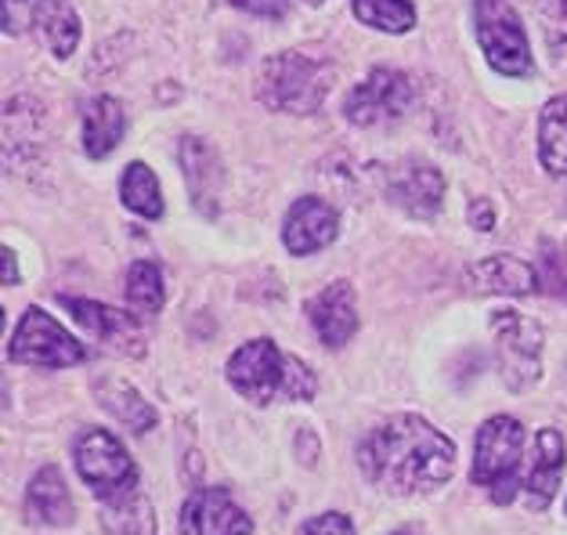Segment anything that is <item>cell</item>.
I'll return each instance as SVG.
<instances>
[{
  "label": "cell",
  "instance_id": "cell-23",
  "mask_svg": "<svg viewBox=\"0 0 567 535\" xmlns=\"http://www.w3.org/2000/svg\"><path fill=\"white\" fill-rule=\"evenodd\" d=\"M120 199H123V207L134 210L137 217H145V222L163 217V192H159L156 174H152L145 163H131V167L123 171Z\"/></svg>",
  "mask_w": 567,
  "mask_h": 535
},
{
  "label": "cell",
  "instance_id": "cell-3",
  "mask_svg": "<svg viewBox=\"0 0 567 535\" xmlns=\"http://www.w3.org/2000/svg\"><path fill=\"white\" fill-rule=\"evenodd\" d=\"M333 76L322 62L308 59L300 51H282L260 65L257 73V99L275 113L308 116L326 102Z\"/></svg>",
  "mask_w": 567,
  "mask_h": 535
},
{
  "label": "cell",
  "instance_id": "cell-13",
  "mask_svg": "<svg viewBox=\"0 0 567 535\" xmlns=\"http://www.w3.org/2000/svg\"><path fill=\"white\" fill-rule=\"evenodd\" d=\"M340 232V217L337 210L329 207L326 199L318 196H303L297 199L293 207H289L286 214V225H282V243L289 254L297 257H308L315 250H322V246H329L337 239Z\"/></svg>",
  "mask_w": 567,
  "mask_h": 535
},
{
  "label": "cell",
  "instance_id": "cell-16",
  "mask_svg": "<svg viewBox=\"0 0 567 535\" xmlns=\"http://www.w3.org/2000/svg\"><path fill=\"white\" fill-rule=\"evenodd\" d=\"M466 276H470V290L488 297H524L538 290V271L509 254L477 260Z\"/></svg>",
  "mask_w": 567,
  "mask_h": 535
},
{
  "label": "cell",
  "instance_id": "cell-30",
  "mask_svg": "<svg viewBox=\"0 0 567 535\" xmlns=\"http://www.w3.org/2000/svg\"><path fill=\"white\" fill-rule=\"evenodd\" d=\"M470 225L481 228V232H488V228L495 225V210H492V203H488V199L470 203Z\"/></svg>",
  "mask_w": 567,
  "mask_h": 535
},
{
  "label": "cell",
  "instance_id": "cell-19",
  "mask_svg": "<svg viewBox=\"0 0 567 535\" xmlns=\"http://www.w3.org/2000/svg\"><path fill=\"white\" fill-rule=\"evenodd\" d=\"M84 148L91 160H105L113 148L123 142V131H127V116H123V105L113 94H94L84 102Z\"/></svg>",
  "mask_w": 567,
  "mask_h": 535
},
{
  "label": "cell",
  "instance_id": "cell-7",
  "mask_svg": "<svg viewBox=\"0 0 567 535\" xmlns=\"http://www.w3.org/2000/svg\"><path fill=\"white\" fill-rule=\"evenodd\" d=\"M412 105H416V84L401 70L377 65V70H369L362 84L348 94L343 116L358 123V127H380V123H394L405 113H412Z\"/></svg>",
  "mask_w": 567,
  "mask_h": 535
},
{
  "label": "cell",
  "instance_id": "cell-25",
  "mask_svg": "<svg viewBox=\"0 0 567 535\" xmlns=\"http://www.w3.org/2000/svg\"><path fill=\"white\" fill-rule=\"evenodd\" d=\"M351 8L358 22L383 33H409L412 22H416L412 0H351Z\"/></svg>",
  "mask_w": 567,
  "mask_h": 535
},
{
  "label": "cell",
  "instance_id": "cell-18",
  "mask_svg": "<svg viewBox=\"0 0 567 535\" xmlns=\"http://www.w3.org/2000/svg\"><path fill=\"white\" fill-rule=\"evenodd\" d=\"M25 521L40 528H62L73 521V500H69L65 477L54 466L37 471L30 488H25Z\"/></svg>",
  "mask_w": 567,
  "mask_h": 535
},
{
  "label": "cell",
  "instance_id": "cell-27",
  "mask_svg": "<svg viewBox=\"0 0 567 535\" xmlns=\"http://www.w3.org/2000/svg\"><path fill=\"white\" fill-rule=\"evenodd\" d=\"M40 4H44V0H4V4H0V16H4L0 25H4V33L22 37L25 30H33Z\"/></svg>",
  "mask_w": 567,
  "mask_h": 535
},
{
  "label": "cell",
  "instance_id": "cell-15",
  "mask_svg": "<svg viewBox=\"0 0 567 535\" xmlns=\"http://www.w3.org/2000/svg\"><path fill=\"white\" fill-rule=\"evenodd\" d=\"M308 319L326 348H343L358 329L354 290L351 282H333L308 300Z\"/></svg>",
  "mask_w": 567,
  "mask_h": 535
},
{
  "label": "cell",
  "instance_id": "cell-4",
  "mask_svg": "<svg viewBox=\"0 0 567 535\" xmlns=\"http://www.w3.org/2000/svg\"><path fill=\"white\" fill-rule=\"evenodd\" d=\"M524 460V428L514 416H492L481 423L474 449V477L477 485L492 488L495 503H509L517 492V474Z\"/></svg>",
  "mask_w": 567,
  "mask_h": 535
},
{
  "label": "cell",
  "instance_id": "cell-12",
  "mask_svg": "<svg viewBox=\"0 0 567 535\" xmlns=\"http://www.w3.org/2000/svg\"><path fill=\"white\" fill-rule=\"evenodd\" d=\"M383 192L398 210L412 217H434L441 210V199H445V177L431 163L405 160L386 171Z\"/></svg>",
  "mask_w": 567,
  "mask_h": 535
},
{
  "label": "cell",
  "instance_id": "cell-24",
  "mask_svg": "<svg viewBox=\"0 0 567 535\" xmlns=\"http://www.w3.org/2000/svg\"><path fill=\"white\" fill-rule=\"evenodd\" d=\"M102 405L113 413L116 420H123L134 434H145L152 423H156V413H152V405L145 402L142 394H137L131 383H120V380H105L102 383Z\"/></svg>",
  "mask_w": 567,
  "mask_h": 535
},
{
  "label": "cell",
  "instance_id": "cell-5",
  "mask_svg": "<svg viewBox=\"0 0 567 535\" xmlns=\"http://www.w3.org/2000/svg\"><path fill=\"white\" fill-rule=\"evenodd\" d=\"M474 30L484 59L503 76H528L532 73V48L524 22L509 0H477L474 4Z\"/></svg>",
  "mask_w": 567,
  "mask_h": 535
},
{
  "label": "cell",
  "instance_id": "cell-34",
  "mask_svg": "<svg viewBox=\"0 0 567 535\" xmlns=\"http://www.w3.org/2000/svg\"><path fill=\"white\" fill-rule=\"evenodd\" d=\"M564 260H567V246H564Z\"/></svg>",
  "mask_w": 567,
  "mask_h": 535
},
{
  "label": "cell",
  "instance_id": "cell-8",
  "mask_svg": "<svg viewBox=\"0 0 567 535\" xmlns=\"http://www.w3.org/2000/svg\"><path fill=\"white\" fill-rule=\"evenodd\" d=\"M495 351H499V377L509 391H524L538 380V354H543V326L520 311H499L492 319Z\"/></svg>",
  "mask_w": 567,
  "mask_h": 535
},
{
  "label": "cell",
  "instance_id": "cell-28",
  "mask_svg": "<svg viewBox=\"0 0 567 535\" xmlns=\"http://www.w3.org/2000/svg\"><path fill=\"white\" fill-rule=\"evenodd\" d=\"M303 535H354V525H351V517L329 511V514H318L315 521H308V525H303Z\"/></svg>",
  "mask_w": 567,
  "mask_h": 535
},
{
  "label": "cell",
  "instance_id": "cell-32",
  "mask_svg": "<svg viewBox=\"0 0 567 535\" xmlns=\"http://www.w3.org/2000/svg\"><path fill=\"white\" fill-rule=\"evenodd\" d=\"M546 22H564L567 25V0H538Z\"/></svg>",
  "mask_w": 567,
  "mask_h": 535
},
{
  "label": "cell",
  "instance_id": "cell-29",
  "mask_svg": "<svg viewBox=\"0 0 567 535\" xmlns=\"http://www.w3.org/2000/svg\"><path fill=\"white\" fill-rule=\"evenodd\" d=\"M231 4L250 11V16H271V19L286 11V0H231Z\"/></svg>",
  "mask_w": 567,
  "mask_h": 535
},
{
  "label": "cell",
  "instance_id": "cell-22",
  "mask_svg": "<svg viewBox=\"0 0 567 535\" xmlns=\"http://www.w3.org/2000/svg\"><path fill=\"white\" fill-rule=\"evenodd\" d=\"M102 528L109 535H156V514L142 492H134V496L102 503Z\"/></svg>",
  "mask_w": 567,
  "mask_h": 535
},
{
  "label": "cell",
  "instance_id": "cell-20",
  "mask_svg": "<svg viewBox=\"0 0 567 535\" xmlns=\"http://www.w3.org/2000/svg\"><path fill=\"white\" fill-rule=\"evenodd\" d=\"M538 160L557 177H567V94L543 105L538 116Z\"/></svg>",
  "mask_w": 567,
  "mask_h": 535
},
{
  "label": "cell",
  "instance_id": "cell-2",
  "mask_svg": "<svg viewBox=\"0 0 567 535\" xmlns=\"http://www.w3.org/2000/svg\"><path fill=\"white\" fill-rule=\"evenodd\" d=\"M228 380L243 398L257 405H268L275 398H289V402H308L315 398V373L300 359H289L271 340L257 337L243 344L228 362Z\"/></svg>",
  "mask_w": 567,
  "mask_h": 535
},
{
  "label": "cell",
  "instance_id": "cell-14",
  "mask_svg": "<svg viewBox=\"0 0 567 535\" xmlns=\"http://www.w3.org/2000/svg\"><path fill=\"white\" fill-rule=\"evenodd\" d=\"M182 174L188 182V196L196 203V210L214 217L220 210V188H225V167L217 160V148L210 142L185 134L182 138Z\"/></svg>",
  "mask_w": 567,
  "mask_h": 535
},
{
  "label": "cell",
  "instance_id": "cell-11",
  "mask_svg": "<svg viewBox=\"0 0 567 535\" xmlns=\"http://www.w3.org/2000/svg\"><path fill=\"white\" fill-rule=\"evenodd\" d=\"M62 305L94 340H99V344L131 354V359H142L145 354V333L134 315H127L123 308H113V305H99V300H80V297H65Z\"/></svg>",
  "mask_w": 567,
  "mask_h": 535
},
{
  "label": "cell",
  "instance_id": "cell-33",
  "mask_svg": "<svg viewBox=\"0 0 567 535\" xmlns=\"http://www.w3.org/2000/svg\"><path fill=\"white\" fill-rule=\"evenodd\" d=\"M391 535H412V532H391Z\"/></svg>",
  "mask_w": 567,
  "mask_h": 535
},
{
  "label": "cell",
  "instance_id": "cell-10",
  "mask_svg": "<svg viewBox=\"0 0 567 535\" xmlns=\"http://www.w3.org/2000/svg\"><path fill=\"white\" fill-rule=\"evenodd\" d=\"M254 521L225 488L192 492L177 517V535H250Z\"/></svg>",
  "mask_w": 567,
  "mask_h": 535
},
{
  "label": "cell",
  "instance_id": "cell-31",
  "mask_svg": "<svg viewBox=\"0 0 567 535\" xmlns=\"http://www.w3.org/2000/svg\"><path fill=\"white\" fill-rule=\"evenodd\" d=\"M0 271H4V286L8 282H19V260H16V250H11V246H4V250H0Z\"/></svg>",
  "mask_w": 567,
  "mask_h": 535
},
{
  "label": "cell",
  "instance_id": "cell-17",
  "mask_svg": "<svg viewBox=\"0 0 567 535\" xmlns=\"http://www.w3.org/2000/svg\"><path fill=\"white\" fill-rule=\"evenodd\" d=\"M564 438L557 431H538L535 438V460L532 471L524 477V500H528L532 511H546L560 488V474H564Z\"/></svg>",
  "mask_w": 567,
  "mask_h": 535
},
{
  "label": "cell",
  "instance_id": "cell-1",
  "mask_svg": "<svg viewBox=\"0 0 567 535\" xmlns=\"http://www.w3.org/2000/svg\"><path fill=\"white\" fill-rule=\"evenodd\" d=\"M358 463L372 485L394 496H426L452 477L455 449L423 416H394L365 438Z\"/></svg>",
  "mask_w": 567,
  "mask_h": 535
},
{
  "label": "cell",
  "instance_id": "cell-21",
  "mask_svg": "<svg viewBox=\"0 0 567 535\" xmlns=\"http://www.w3.org/2000/svg\"><path fill=\"white\" fill-rule=\"evenodd\" d=\"M33 30L48 40V48L54 59H69L80 44V16L69 0H44L37 11Z\"/></svg>",
  "mask_w": 567,
  "mask_h": 535
},
{
  "label": "cell",
  "instance_id": "cell-6",
  "mask_svg": "<svg viewBox=\"0 0 567 535\" xmlns=\"http://www.w3.org/2000/svg\"><path fill=\"white\" fill-rule=\"evenodd\" d=\"M73 463L80 477H84V485L99 496V503H113L137 492L134 460L127 456V449L102 428L80 434V442L73 449Z\"/></svg>",
  "mask_w": 567,
  "mask_h": 535
},
{
  "label": "cell",
  "instance_id": "cell-9",
  "mask_svg": "<svg viewBox=\"0 0 567 535\" xmlns=\"http://www.w3.org/2000/svg\"><path fill=\"white\" fill-rule=\"evenodd\" d=\"M8 359L22 362V366L65 369V366H80V362H84L87 351H84V344H80L76 337H69L48 311L30 308V311L22 315L16 337H11Z\"/></svg>",
  "mask_w": 567,
  "mask_h": 535
},
{
  "label": "cell",
  "instance_id": "cell-26",
  "mask_svg": "<svg viewBox=\"0 0 567 535\" xmlns=\"http://www.w3.org/2000/svg\"><path fill=\"white\" fill-rule=\"evenodd\" d=\"M123 294H127V305L142 315H156L163 308V276L152 260H134L127 268V279H123Z\"/></svg>",
  "mask_w": 567,
  "mask_h": 535
}]
</instances>
